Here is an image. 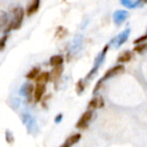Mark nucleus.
I'll list each match as a JSON object with an SVG mask.
<instances>
[{
    "instance_id": "17",
    "label": "nucleus",
    "mask_w": 147,
    "mask_h": 147,
    "mask_svg": "<svg viewBox=\"0 0 147 147\" xmlns=\"http://www.w3.org/2000/svg\"><path fill=\"white\" fill-rule=\"evenodd\" d=\"M39 74H40V69H39V67H33L32 69H30V71L26 74L25 78H26L27 80H30V81L35 80V79L38 77Z\"/></svg>"
},
{
    "instance_id": "9",
    "label": "nucleus",
    "mask_w": 147,
    "mask_h": 147,
    "mask_svg": "<svg viewBox=\"0 0 147 147\" xmlns=\"http://www.w3.org/2000/svg\"><path fill=\"white\" fill-rule=\"evenodd\" d=\"M129 34H130V29L129 28L125 29L122 33H120V34L113 40V42L116 45L117 47H120L121 45H123L127 41V39H128V37H129Z\"/></svg>"
},
{
    "instance_id": "8",
    "label": "nucleus",
    "mask_w": 147,
    "mask_h": 147,
    "mask_svg": "<svg viewBox=\"0 0 147 147\" xmlns=\"http://www.w3.org/2000/svg\"><path fill=\"white\" fill-rule=\"evenodd\" d=\"M45 90H47V87H45V84H36L34 89V93H33V97H34L35 102L38 103L42 100V97L45 93Z\"/></svg>"
},
{
    "instance_id": "1",
    "label": "nucleus",
    "mask_w": 147,
    "mask_h": 147,
    "mask_svg": "<svg viewBox=\"0 0 147 147\" xmlns=\"http://www.w3.org/2000/svg\"><path fill=\"white\" fill-rule=\"evenodd\" d=\"M23 18H24V10L22 7H15L12 9V19L9 24L3 29L5 34L9 32L11 29H19L22 24Z\"/></svg>"
},
{
    "instance_id": "21",
    "label": "nucleus",
    "mask_w": 147,
    "mask_h": 147,
    "mask_svg": "<svg viewBox=\"0 0 147 147\" xmlns=\"http://www.w3.org/2000/svg\"><path fill=\"white\" fill-rule=\"evenodd\" d=\"M67 35V29L63 26H59L57 29V32H55V36L59 37V38H63V36Z\"/></svg>"
},
{
    "instance_id": "12",
    "label": "nucleus",
    "mask_w": 147,
    "mask_h": 147,
    "mask_svg": "<svg viewBox=\"0 0 147 147\" xmlns=\"http://www.w3.org/2000/svg\"><path fill=\"white\" fill-rule=\"evenodd\" d=\"M81 139V134L80 133H76V134H73L69 137V138L65 140V142L61 145V147H71L73 146L74 144H76L80 141Z\"/></svg>"
},
{
    "instance_id": "16",
    "label": "nucleus",
    "mask_w": 147,
    "mask_h": 147,
    "mask_svg": "<svg viewBox=\"0 0 147 147\" xmlns=\"http://www.w3.org/2000/svg\"><path fill=\"white\" fill-rule=\"evenodd\" d=\"M133 57V55L131 51H123L122 53H121L120 55H119L118 57V63H128V61H130L131 59H132Z\"/></svg>"
},
{
    "instance_id": "24",
    "label": "nucleus",
    "mask_w": 147,
    "mask_h": 147,
    "mask_svg": "<svg viewBox=\"0 0 147 147\" xmlns=\"http://www.w3.org/2000/svg\"><path fill=\"white\" fill-rule=\"evenodd\" d=\"M6 141L8 143H12L13 141H14V139H13V135L10 131H6Z\"/></svg>"
},
{
    "instance_id": "13",
    "label": "nucleus",
    "mask_w": 147,
    "mask_h": 147,
    "mask_svg": "<svg viewBox=\"0 0 147 147\" xmlns=\"http://www.w3.org/2000/svg\"><path fill=\"white\" fill-rule=\"evenodd\" d=\"M51 80V73L49 71H42L38 75L36 79H35V82L36 84H47L49 81Z\"/></svg>"
},
{
    "instance_id": "14",
    "label": "nucleus",
    "mask_w": 147,
    "mask_h": 147,
    "mask_svg": "<svg viewBox=\"0 0 147 147\" xmlns=\"http://www.w3.org/2000/svg\"><path fill=\"white\" fill-rule=\"evenodd\" d=\"M63 71V65H59V67H55L53 69V71H51V81H57L61 78V74Z\"/></svg>"
},
{
    "instance_id": "2",
    "label": "nucleus",
    "mask_w": 147,
    "mask_h": 147,
    "mask_svg": "<svg viewBox=\"0 0 147 147\" xmlns=\"http://www.w3.org/2000/svg\"><path fill=\"white\" fill-rule=\"evenodd\" d=\"M108 49H109V45H106L104 47V49H103V51L100 53V55L97 57V59H96V61H95V63H94V65H93L92 69H91L90 73L88 74V76L86 77L87 80H88V79H92L93 76H94L95 74L98 71L99 67H101V65H102L103 61H104L105 57H106V53H107V51H108Z\"/></svg>"
},
{
    "instance_id": "10",
    "label": "nucleus",
    "mask_w": 147,
    "mask_h": 147,
    "mask_svg": "<svg viewBox=\"0 0 147 147\" xmlns=\"http://www.w3.org/2000/svg\"><path fill=\"white\" fill-rule=\"evenodd\" d=\"M105 106V102L103 100L102 97H95L92 100L89 102L88 104V109L90 110H95L98 108H103Z\"/></svg>"
},
{
    "instance_id": "11",
    "label": "nucleus",
    "mask_w": 147,
    "mask_h": 147,
    "mask_svg": "<svg viewBox=\"0 0 147 147\" xmlns=\"http://www.w3.org/2000/svg\"><path fill=\"white\" fill-rule=\"evenodd\" d=\"M39 5H40V0H31L29 5L26 8L27 16H31L34 13H36L37 10L39 9Z\"/></svg>"
},
{
    "instance_id": "22",
    "label": "nucleus",
    "mask_w": 147,
    "mask_h": 147,
    "mask_svg": "<svg viewBox=\"0 0 147 147\" xmlns=\"http://www.w3.org/2000/svg\"><path fill=\"white\" fill-rule=\"evenodd\" d=\"M7 39H8V34H4L2 37H1V39H0V49H1V51L4 49L5 43H6Z\"/></svg>"
},
{
    "instance_id": "5",
    "label": "nucleus",
    "mask_w": 147,
    "mask_h": 147,
    "mask_svg": "<svg viewBox=\"0 0 147 147\" xmlns=\"http://www.w3.org/2000/svg\"><path fill=\"white\" fill-rule=\"evenodd\" d=\"M129 16L128 11L126 10H117L113 14V20L116 25H121Z\"/></svg>"
},
{
    "instance_id": "26",
    "label": "nucleus",
    "mask_w": 147,
    "mask_h": 147,
    "mask_svg": "<svg viewBox=\"0 0 147 147\" xmlns=\"http://www.w3.org/2000/svg\"><path fill=\"white\" fill-rule=\"evenodd\" d=\"M137 3H138V6H141V5L147 4V0H137Z\"/></svg>"
},
{
    "instance_id": "23",
    "label": "nucleus",
    "mask_w": 147,
    "mask_h": 147,
    "mask_svg": "<svg viewBox=\"0 0 147 147\" xmlns=\"http://www.w3.org/2000/svg\"><path fill=\"white\" fill-rule=\"evenodd\" d=\"M146 40H147V33H146V34H144V35H142V36L138 37V38H136L134 41H133V42H134V45H139V43L145 42Z\"/></svg>"
},
{
    "instance_id": "15",
    "label": "nucleus",
    "mask_w": 147,
    "mask_h": 147,
    "mask_svg": "<svg viewBox=\"0 0 147 147\" xmlns=\"http://www.w3.org/2000/svg\"><path fill=\"white\" fill-rule=\"evenodd\" d=\"M63 63V57L61 55H53V57L49 59V65L51 67H59V65H61Z\"/></svg>"
},
{
    "instance_id": "18",
    "label": "nucleus",
    "mask_w": 147,
    "mask_h": 147,
    "mask_svg": "<svg viewBox=\"0 0 147 147\" xmlns=\"http://www.w3.org/2000/svg\"><path fill=\"white\" fill-rule=\"evenodd\" d=\"M120 2L123 6H125L126 8H129V9H133V8L138 7L137 0L136 1H134V0H120Z\"/></svg>"
},
{
    "instance_id": "19",
    "label": "nucleus",
    "mask_w": 147,
    "mask_h": 147,
    "mask_svg": "<svg viewBox=\"0 0 147 147\" xmlns=\"http://www.w3.org/2000/svg\"><path fill=\"white\" fill-rule=\"evenodd\" d=\"M147 51V42H143V43H139L137 45L136 47H134V51L138 53H144V51Z\"/></svg>"
},
{
    "instance_id": "3",
    "label": "nucleus",
    "mask_w": 147,
    "mask_h": 147,
    "mask_svg": "<svg viewBox=\"0 0 147 147\" xmlns=\"http://www.w3.org/2000/svg\"><path fill=\"white\" fill-rule=\"evenodd\" d=\"M125 71V67L123 65H115V67H111L110 69L105 73V75L103 76L102 79H100L101 82H104V81L108 80V79L112 78V77L115 76H118L120 74H123Z\"/></svg>"
},
{
    "instance_id": "6",
    "label": "nucleus",
    "mask_w": 147,
    "mask_h": 147,
    "mask_svg": "<svg viewBox=\"0 0 147 147\" xmlns=\"http://www.w3.org/2000/svg\"><path fill=\"white\" fill-rule=\"evenodd\" d=\"M34 89L35 87H33L32 84L30 83H26L22 86L21 88V95H24L25 97H27V100L28 102H32V100L34 99V97H32V93H34Z\"/></svg>"
},
{
    "instance_id": "25",
    "label": "nucleus",
    "mask_w": 147,
    "mask_h": 147,
    "mask_svg": "<svg viewBox=\"0 0 147 147\" xmlns=\"http://www.w3.org/2000/svg\"><path fill=\"white\" fill-rule=\"evenodd\" d=\"M61 120H63V114H61L59 113L57 116H55V123H61Z\"/></svg>"
},
{
    "instance_id": "7",
    "label": "nucleus",
    "mask_w": 147,
    "mask_h": 147,
    "mask_svg": "<svg viewBox=\"0 0 147 147\" xmlns=\"http://www.w3.org/2000/svg\"><path fill=\"white\" fill-rule=\"evenodd\" d=\"M22 120H23V124L26 126V128H27V130L29 131V133H32L33 130H35V131L37 130L36 124H35L34 120H33L32 117H31L30 115H28L27 113L24 114L22 117Z\"/></svg>"
},
{
    "instance_id": "4",
    "label": "nucleus",
    "mask_w": 147,
    "mask_h": 147,
    "mask_svg": "<svg viewBox=\"0 0 147 147\" xmlns=\"http://www.w3.org/2000/svg\"><path fill=\"white\" fill-rule=\"evenodd\" d=\"M93 117V110H88L81 116V118L79 119V121L77 122L76 127L78 129H86L88 127L89 122L91 121Z\"/></svg>"
},
{
    "instance_id": "20",
    "label": "nucleus",
    "mask_w": 147,
    "mask_h": 147,
    "mask_svg": "<svg viewBox=\"0 0 147 147\" xmlns=\"http://www.w3.org/2000/svg\"><path fill=\"white\" fill-rule=\"evenodd\" d=\"M76 90H77V93H78V95H80L81 93L84 92L85 90V82L84 80H79L78 83H77V86H76Z\"/></svg>"
}]
</instances>
